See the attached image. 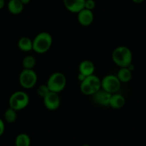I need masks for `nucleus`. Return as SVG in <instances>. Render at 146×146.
Returning a JSON list of instances; mask_svg holds the SVG:
<instances>
[{"label":"nucleus","mask_w":146,"mask_h":146,"mask_svg":"<svg viewBox=\"0 0 146 146\" xmlns=\"http://www.w3.org/2000/svg\"><path fill=\"white\" fill-rule=\"evenodd\" d=\"M112 59L115 64L120 67H127L133 61V54L128 47L119 46L113 50Z\"/></svg>","instance_id":"obj_1"},{"label":"nucleus","mask_w":146,"mask_h":146,"mask_svg":"<svg viewBox=\"0 0 146 146\" xmlns=\"http://www.w3.org/2000/svg\"><path fill=\"white\" fill-rule=\"evenodd\" d=\"M33 50L38 54L47 52L52 44V37L48 32H40L33 40Z\"/></svg>","instance_id":"obj_2"},{"label":"nucleus","mask_w":146,"mask_h":146,"mask_svg":"<svg viewBox=\"0 0 146 146\" xmlns=\"http://www.w3.org/2000/svg\"><path fill=\"white\" fill-rule=\"evenodd\" d=\"M67 85V79L65 75L60 72H56L52 74L48 78L47 85L51 92H62Z\"/></svg>","instance_id":"obj_3"},{"label":"nucleus","mask_w":146,"mask_h":146,"mask_svg":"<svg viewBox=\"0 0 146 146\" xmlns=\"http://www.w3.org/2000/svg\"><path fill=\"white\" fill-rule=\"evenodd\" d=\"M29 102V95L24 91H17L9 98V108L19 111L27 108Z\"/></svg>","instance_id":"obj_4"},{"label":"nucleus","mask_w":146,"mask_h":146,"mask_svg":"<svg viewBox=\"0 0 146 146\" xmlns=\"http://www.w3.org/2000/svg\"><path fill=\"white\" fill-rule=\"evenodd\" d=\"M19 84L25 89H31L37 82V75L33 70L24 69L19 77Z\"/></svg>","instance_id":"obj_5"},{"label":"nucleus","mask_w":146,"mask_h":146,"mask_svg":"<svg viewBox=\"0 0 146 146\" xmlns=\"http://www.w3.org/2000/svg\"><path fill=\"white\" fill-rule=\"evenodd\" d=\"M102 89L110 94L117 93L121 86V82L116 75H108L101 80Z\"/></svg>","instance_id":"obj_6"},{"label":"nucleus","mask_w":146,"mask_h":146,"mask_svg":"<svg viewBox=\"0 0 146 146\" xmlns=\"http://www.w3.org/2000/svg\"><path fill=\"white\" fill-rule=\"evenodd\" d=\"M44 105L50 110H56L60 105V98L58 93L50 91L47 96L43 98Z\"/></svg>","instance_id":"obj_7"},{"label":"nucleus","mask_w":146,"mask_h":146,"mask_svg":"<svg viewBox=\"0 0 146 146\" xmlns=\"http://www.w3.org/2000/svg\"><path fill=\"white\" fill-rule=\"evenodd\" d=\"M111 95L112 94L106 92L101 88L100 90L92 95V99L95 103L100 106H109Z\"/></svg>","instance_id":"obj_8"},{"label":"nucleus","mask_w":146,"mask_h":146,"mask_svg":"<svg viewBox=\"0 0 146 146\" xmlns=\"http://www.w3.org/2000/svg\"><path fill=\"white\" fill-rule=\"evenodd\" d=\"M85 1L86 0H63V3L69 12L78 14L85 9Z\"/></svg>","instance_id":"obj_9"},{"label":"nucleus","mask_w":146,"mask_h":146,"mask_svg":"<svg viewBox=\"0 0 146 146\" xmlns=\"http://www.w3.org/2000/svg\"><path fill=\"white\" fill-rule=\"evenodd\" d=\"M78 22L84 27H88L93 22L94 15L92 11L83 9L78 13Z\"/></svg>","instance_id":"obj_10"},{"label":"nucleus","mask_w":146,"mask_h":146,"mask_svg":"<svg viewBox=\"0 0 146 146\" xmlns=\"http://www.w3.org/2000/svg\"><path fill=\"white\" fill-rule=\"evenodd\" d=\"M95 70V65L90 60H83L79 64V72L86 77L93 75Z\"/></svg>","instance_id":"obj_11"},{"label":"nucleus","mask_w":146,"mask_h":146,"mask_svg":"<svg viewBox=\"0 0 146 146\" xmlns=\"http://www.w3.org/2000/svg\"><path fill=\"white\" fill-rule=\"evenodd\" d=\"M125 103V99L122 95L118 93L112 94L109 106L113 109H120L123 108Z\"/></svg>","instance_id":"obj_12"},{"label":"nucleus","mask_w":146,"mask_h":146,"mask_svg":"<svg viewBox=\"0 0 146 146\" xmlns=\"http://www.w3.org/2000/svg\"><path fill=\"white\" fill-rule=\"evenodd\" d=\"M7 8L9 12L12 15H19L23 11L24 5L20 0H9Z\"/></svg>","instance_id":"obj_13"},{"label":"nucleus","mask_w":146,"mask_h":146,"mask_svg":"<svg viewBox=\"0 0 146 146\" xmlns=\"http://www.w3.org/2000/svg\"><path fill=\"white\" fill-rule=\"evenodd\" d=\"M18 47L23 52H30L33 50V42L27 36H23L18 41Z\"/></svg>","instance_id":"obj_14"},{"label":"nucleus","mask_w":146,"mask_h":146,"mask_svg":"<svg viewBox=\"0 0 146 146\" xmlns=\"http://www.w3.org/2000/svg\"><path fill=\"white\" fill-rule=\"evenodd\" d=\"M116 76L120 82H127L132 78V72L127 67H120Z\"/></svg>","instance_id":"obj_15"},{"label":"nucleus","mask_w":146,"mask_h":146,"mask_svg":"<svg viewBox=\"0 0 146 146\" xmlns=\"http://www.w3.org/2000/svg\"><path fill=\"white\" fill-rule=\"evenodd\" d=\"M85 80L90 85L93 89L95 93L102 88V84H101V80L98 76L93 75H90L85 78Z\"/></svg>","instance_id":"obj_16"},{"label":"nucleus","mask_w":146,"mask_h":146,"mask_svg":"<svg viewBox=\"0 0 146 146\" xmlns=\"http://www.w3.org/2000/svg\"><path fill=\"white\" fill-rule=\"evenodd\" d=\"M31 140L29 136L25 133H20L15 139L16 146H30Z\"/></svg>","instance_id":"obj_17"},{"label":"nucleus","mask_w":146,"mask_h":146,"mask_svg":"<svg viewBox=\"0 0 146 146\" xmlns=\"http://www.w3.org/2000/svg\"><path fill=\"white\" fill-rule=\"evenodd\" d=\"M35 64H36V60L32 55L26 56L22 60V66H23L24 69L33 70Z\"/></svg>","instance_id":"obj_18"},{"label":"nucleus","mask_w":146,"mask_h":146,"mask_svg":"<svg viewBox=\"0 0 146 146\" xmlns=\"http://www.w3.org/2000/svg\"><path fill=\"white\" fill-rule=\"evenodd\" d=\"M15 110L9 108L5 113V119L7 123H12L16 121L17 118V114Z\"/></svg>","instance_id":"obj_19"},{"label":"nucleus","mask_w":146,"mask_h":146,"mask_svg":"<svg viewBox=\"0 0 146 146\" xmlns=\"http://www.w3.org/2000/svg\"><path fill=\"white\" fill-rule=\"evenodd\" d=\"M80 90L84 95H92L95 94L92 88L85 80L83 82H80Z\"/></svg>","instance_id":"obj_20"},{"label":"nucleus","mask_w":146,"mask_h":146,"mask_svg":"<svg viewBox=\"0 0 146 146\" xmlns=\"http://www.w3.org/2000/svg\"><path fill=\"white\" fill-rule=\"evenodd\" d=\"M50 92V89H49L48 86L46 85H42L37 89V94L39 95V96H40L41 98H44V97L47 96L48 95L49 92Z\"/></svg>","instance_id":"obj_21"},{"label":"nucleus","mask_w":146,"mask_h":146,"mask_svg":"<svg viewBox=\"0 0 146 146\" xmlns=\"http://www.w3.org/2000/svg\"><path fill=\"white\" fill-rule=\"evenodd\" d=\"M96 4L94 0H86L85 3V9L92 11L95 9Z\"/></svg>","instance_id":"obj_22"},{"label":"nucleus","mask_w":146,"mask_h":146,"mask_svg":"<svg viewBox=\"0 0 146 146\" xmlns=\"http://www.w3.org/2000/svg\"><path fill=\"white\" fill-rule=\"evenodd\" d=\"M5 130V125L3 120L0 118V136H2L4 134Z\"/></svg>","instance_id":"obj_23"},{"label":"nucleus","mask_w":146,"mask_h":146,"mask_svg":"<svg viewBox=\"0 0 146 146\" xmlns=\"http://www.w3.org/2000/svg\"><path fill=\"white\" fill-rule=\"evenodd\" d=\"M87 78L86 76H85V75H82V74H81V73H80V72H79V74H78V80L80 82H83V81L85 80V78Z\"/></svg>","instance_id":"obj_24"},{"label":"nucleus","mask_w":146,"mask_h":146,"mask_svg":"<svg viewBox=\"0 0 146 146\" xmlns=\"http://www.w3.org/2000/svg\"><path fill=\"white\" fill-rule=\"evenodd\" d=\"M5 5V0H0V9H3Z\"/></svg>","instance_id":"obj_25"},{"label":"nucleus","mask_w":146,"mask_h":146,"mask_svg":"<svg viewBox=\"0 0 146 146\" xmlns=\"http://www.w3.org/2000/svg\"><path fill=\"white\" fill-rule=\"evenodd\" d=\"M21 2H22V4H23L24 5H28V4L29 3V2H31V0H20Z\"/></svg>","instance_id":"obj_26"},{"label":"nucleus","mask_w":146,"mask_h":146,"mask_svg":"<svg viewBox=\"0 0 146 146\" xmlns=\"http://www.w3.org/2000/svg\"><path fill=\"white\" fill-rule=\"evenodd\" d=\"M132 1L135 4H140L142 3V2H144L145 0H132Z\"/></svg>","instance_id":"obj_27"},{"label":"nucleus","mask_w":146,"mask_h":146,"mask_svg":"<svg viewBox=\"0 0 146 146\" xmlns=\"http://www.w3.org/2000/svg\"><path fill=\"white\" fill-rule=\"evenodd\" d=\"M82 146H90V145H88V144H85V145H82Z\"/></svg>","instance_id":"obj_28"}]
</instances>
